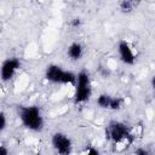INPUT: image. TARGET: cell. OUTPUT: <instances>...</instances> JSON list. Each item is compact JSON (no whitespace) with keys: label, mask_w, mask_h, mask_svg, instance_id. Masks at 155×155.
Returning <instances> with one entry per match:
<instances>
[{"label":"cell","mask_w":155,"mask_h":155,"mask_svg":"<svg viewBox=\"0 0 155 155\" xmlns=\"http://www.w3.org/2000/svg\"><path fill=\"white\" fill-rule=\"evenodd\" d=\"M65 53H67V57H68L70 61L78 62V61H80V59L84 57V54H85V47H84V45H82L81 42H79V41H73V42H70V44L68 45Z\"/></svg>","instance_id":"ba28073f"},{"label":"cell","mask_w":155,"mask_h":155,"mask_svg":"<svg viewBox=\"0 0 155 155\" xmlns=\"http://www.w3.org/2000/svg\"><path fill=\"white\" fill-rule=\"evenodd\" d=\"M133 155H151V153H150V150H149L148 148H144V147H138V148L134 150Z\"/></svg>","instance_id":"5bb4252c"},{"label":"cell","mask_w":155,"mask_h":155,"mask_svg":"<svg viewBox=\"0 0 155 155\" xmlns=\"http://www.w3.org/2000/svg\"><path fill=\"white\" fill-rule=\"evenodd\" d=\"M125 104V99L120 96H111V99H110V104H109V110L111 111H119L122 109Z\"/></svg>","instance_id":"8fae6325"},{"label":"cell","mask_w":155,"mask_h":155,"mask_svg":"<svg viewBox=\"0 0 155 155\" xmlns=\"http://www.w3.org/2000/svg\"><path fill=\"white\" fill-rule=\"evenodd\" d=\"M7 124H8V121H7L6 113L2 111V110H0V133L4 132L7 128Z\"/></svg>","instance_id":"7c38bea8"},{"label":"cell","mask_w":155,"mask_h":155,"mask_svg":"<svg viewBox=\"0 0 155 155\" xmlns=\"http://www.w3.org/2000/svg\"><path fill=\"white\" fill-rule=\"evenodd\" d=\"M137 5L138 4L136 1H132V0H122V1L119 2V10H120V12L127 15V13L133 12L136 10Z\"/></svg>","instance_id":"30bf717a"},{"label":"cell","mask_w":155,"mask_h":155,"mask_svg":"<svg viewBox=\"0 0 155 155\" xmlns=\"http://www.w3.org/2000/svg\"><path fill=\"white\" fill-rule=\"evenodd\" d=\"M84 155H101V151H99L98 148H96V147H93V145H90V147L85 150Z\"/></svg>","instance_id":"4fadbf2b"},{"label":"cell","mask_w":155,"mask_h":155,"mask_svg":"<svg viewBox=\"0 0 155 155\" xmlns=\"http://www.w3.org/2000/svg\"><path fill=\"white\" fill-rule=\"evenodd\" d=\"M21 67L22 63L17 57H8L4 59L0 65V80L2 82H10L21 69Z\"/></svg>","instance_id":"52a82bcc"},{"label":"cell","mask_w":155,"mask_h":155,"mask_svg":"<svg viewBox=\"0 0 155 155\" xmlns=\"http://www.w3.org/2000/svg\"><path fill=\"white\" fill-rule=\"evenodd\" d=\"M51 145L57 155H71L74 144L71 138L61 131L52 133L51 136Z\"/></svg>","instance_id":"5b68a950"},{"label":"cell","mask_w":155,"mask_h":155,"mask_svg":"<svg viewBox=\"0 0 155 155\" xmlns=\"http://www.w3.org/2000/svg\"><path fill=\"white\" fill-rule=\"evenodd\" d=\"M70 25H71L73 28H79V27L81 25V19H80L79 17L73 18V19L70 21Z\"/></svg>","instance_id":"9a60e30c"},{"label":"cell","mask_w":155,"mask_h":155,"mask_svg":"<svg viewBox=\"0 0 155 155\" xmlns=\"http://www.w3.org/2000/svg\"><path fill=\"white\" fill-rule=\"evenodd\" d=\"M110 99H111V94H109V93H99L97 96V98H96V104L101 109L109 110Z\"/></svg>","instance_id":"9c48e42d"},{"label":"cell","mask_w":155,"mask_h":155,"mask_svg":"<svg viewBox=\"0 0 155 155\" xmlns=\"http://www.w3.org/2000/svg\"><path fill=\"white\" fill-rule=\"evenodd\" d=\"M91 96H92L91 76L86 70H80L79 73H76L73 101L75 104H85L90 101Z\"/></svg>","instance_id":"277c9868"},{"label":"cell","mask_w":155,"mask_h":155,"mask_svg":"<svg viewBox=\"0 0 155 155\" xmlns=\"http://www.w3.org/2000/svg\"><path fill=\"white\" fill-rule=\"evenodd\" d=\"M44 78L46 81L56 85H71L74 86L76 80V73L71 70H65L63 67L56 63L47 64L44 71Z\"/></svg>","instance_id":"3957f363"},{"label":"cell","mask_w":155,"mask_h":155,"mask_svg":"<svg viewBox=\"0 0 155 155\" xmlns=\"http://www.w3.org/2000/svg\"><path fill=\"white\" fill-rule=\"evenodd\" d=\"M18 119L24 128L31 132H41L45 127V119L42 111L36 104L19 105L17 110Z\"/></svg>","instance_id":"6da1fadb"},{"label":"cell","mask_w":155,"mask_h":155,"mask_svg":"<svg viewBox=\"0 0 155 155\" xmlns=\"http://www.w3.org/2000/svg\"><path fill=\"white\" fill-rule=\"evenodd\" d=\"M116 52L120 62L124 63L125 65H133L137 62V53L134 52L132 44L126 39H121L117 42Z\"/></svg>","instance_id":"8992f818"},{"label":"cell","mask_w":155,"mask_h":155,"mask_svg":"<svg viewBox=\"0 0 155 155\" xmlns=\"http://www.w3.org/2000/svg\"><path fill=\"white\" fill-rule=\"evenodd\" d=\"M0 155H10V149L4 144H0Z\"/></svg>","instance_id":"2e32d148"},{"label":"cell","mask_w":155,"mask_h":155,"mask_svg":"<svg viewBox=\"0 0 155 155\" xmlns=\"http://www.w3.org/2000/svg\"><path fill=\"white\" fill-rule=\"evenodd\" d=\"M105 137L114 145L128 147L133 143L134 136L127 124L120 120H111L105 130Z\"/></svg>","instance_id":"7a4b0ae2"}]
</instances>
